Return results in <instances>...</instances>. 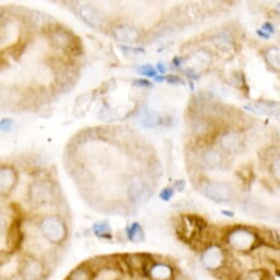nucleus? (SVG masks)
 Returning a JSON list of instances; mask_svg holds the SVG:
<instances>
[{"instance_id":"f03ea898","label":"nucleus","mask_w":280,"mask_h":280,"mask_svg":"<svg viewBox=\"0 0 280 280\" xmlns=\"http://www.w3.org/2000/svg\"><path fill=\"white\" fill-rule=\"evenodd\" d=\"M42 236L53 245H62L68 238V229L63 219L55 216L45 217L40 221Z\"/></svg>"},{"instance_id":"4468645a","label":"nucleus","mask_w":280,"mask_h":280,"mask_svg":"<svg viewBox=\"0 0 280 280\" xmlns=\"http://www.w3.org/2000/svg\"><path fill=\"white\" fill-rule=\"evenodd\" d=\"M138 73L143 75V76H147V77H156L157 76V72L155 68L149 65V64H146V65H142L140 67H138Z\"/></svg>"},{"instance_id":"b1692460","label":"nucleus","mask_w":280,"mask_h":280,"mask_svg":"<svg viewBox=\"0 0 280 280\" xmlns=\"http://www.w3.org/2000/svg\"><path fill=\"white\" fill-rule=\"evenodd\" d=\"M154 79L156 82H163L164 80H166V77L165 76H156Z\"/></svg>"},{"instance_id":"f257e3e1","label":"nucleus","mask_w":280,"mask_h":280,"mask_svg":"<svg viewBox=\"0 0 280 280\" xmlns=\"http://www.w3.org/2000/svg\"><path fill=\"white\" fill-rule=\"evenodd\" d=\"M50 274L48 264L32 254L24 255L18 262V275L22 280H47Z\"/></svg>"},{"instance_id":"a211bd4d","label":"nucleus","mask_w":280,"mask_h":280,"mask_svg":"<svg viewBox=\"0 0 280 280\" xmlns=\"http://www.w3.org/2000/svg\"><path fill=\"white\" fill-rule=\"evenodd\" d=\"M261 30H262V31H264V32H266L269 35L275 33V29H274V27H272L271 24H269V22H266V24H264Z\"/></svg>"},{"instance_id":"9b49d317","label":"nucleus","mask_w":280,"mask_h":280,"mask_svg":"<svg viewBox=\"0 0 280 280\" xmlns=\"http://www.w3.org/2000/svg\"><path fill=\"white\" fill-rule=\"evenodd\" d=\"M126 236L133 243H140L144 240V231H143L142 226L138 222H133L130 226L125 229Z\"/></svg>"},{"instance_id":"2eb2a0df","label":"nucleus","mask_w":280,"mask_h":280,"mask_svg":"<svg viewBox=\"0 0 280 280\" xmlns=\"http://www.w3.org/2000/svg\"><path fill=\"white\" fill-rule=\"evenodd\" d=\"M173 196H174V188L171 187H166L160 192V198L163 201H169Z\"/></svg>"},{"instance_id":"39448f33","label":"nucleus","mask_w":280,"mask_h":280,"mask_svg":"<svg viewBox=\"0 0 280 280\" xmlns=\"http://www.w3.org/2000/svg\"><path fill=\"white\" fill-rule=\"evenodd\" d=\"M18 184V174L10 165H0V197L9 196Z\"/></svg>"},{"instance_id":"423d86ee","label":"nucleus","mask_w":280,"mask_h":280,"mask_svg":"<svg viewBox=\"0 0 280 280\" xmlns=\"http://www.w3.org/2000/svg\"><path fill=\"white\" fill-rule=\"evenodd\" d=\"M146 271L150 280H173L175 276L174 268L163 262H152Z\"/></svg>"},{"instance_id":"f3484780","label":"nucleus","mask_w":280,"mask_h":280,"mask_svg":"<svg viewBox=\"0 0 280 280\" xmlns=\"http://www.w3.org/2000/svg\"><path fill=\"white\" fill-rule=\"evenodd\" d=\"M133 84L138 87H152L153 84L146 79H136L134 80Z\"/></svg>"},{"instance_id":"7ed1b4c3","label":"nucleus","mask_w":280,"mask_h":280,"mask_svg":"<svg viewBox=\"0 0 280 280\" xmlns=\"http://www.w3.org/2000/svg\"><path fill=\"white\" fill-rule=\"evenodd\" d=\"M259 236L247 229L240 228L229 234V244L236 251L249 252L260 245Z\"/></svg>"},{"instance_id":"4be33fe9","label":"nucleus","mask_w":280,"mask_h":280,"mask_svg":"<svg viewBox=\"0 0 280 280\" xmlns=\"http://www.w3.org/2000/svg\"><path fill=\"white\" fill-rule=\"evenodd\" d=\"M257 34H259L261 37H263V39H269V37H270V35L269 34H267L266 32H264V31H262V30H259V31H257Z\"/></svg>"},{"instance_id":"9d476101","label":"nucleus","mask_w":280,"mask_h":280,"mask_svg":"<svg viewBox=\"0 0 280 280\" xmlns=\"http://www.w3.org/2000/svg\"><path fill=\"white\" fill-rule=\"evenodd\" d=\"M128 195H130V198L134 202L142 203V202H145L148 199L149 191L145 186L140 185V184H135V185L131 186L130 190H128Z\"/></svg>"},{"instance_id":"aec40b11","label":"nucleus","mask_w":280,"mask_h":280,"mask_svg":"<svg viewBox=\"0 0 280 280\" xmlns=\"http://www.w3.org/2000/svg\"><path fill=\"white\" fill-rule=\"evenodd\" d=\"M156 68H157V71L160 72V73H162V74H164V73L166 72V66H165L163 63H158V64L156 65ZM157 71H156V72H157Z\"/></svg>"},{"instance_id":"ddd939ff","label":"nucleus","mask_w":280,"mask_h":280,"mask_svg":"<svg viewBox=\"0 0 280 280\" xmlns=\"http://www.w3.org/2000/svg\"><path fill=\"white\" fill-rule=\"evenodd\" d=\"M93 230L98 238H111V230L107 221H100L95 223Z\"/></svg>"},{"instance_id":"6e6552de","label":"nucleus","mask_w":280,"mask_h":280,"mask_svg":"<svg viewBox=\"0 0 280 280\" xmlns=\"http://www.w3.org/2000/svg\"><path fill=\"white\" fill-rule=\"evenodd\" d=\"M51 196L50 189L41 184H34L29 189L30 201L35 204H43L49 201Z\"/></svg>"},{"instance_id":"393cba45","label":"nucleus","mask_w":280,"mask_h":280,"mask_svg":"<svg viewBox=\"0 0 280 280\" xmlns=\"http://www.w3.org/2000/svg\"><path fill=\"white\" fill-rule=\"evenodd\" d=\"M222 214L228 216V217H234V213L230 212V211H222Z\"/></svg>"},{"instance_id":"6ab92c4d","label":"nucleus","mask_w":280,"mask_h":280,"mask_svg":"<svg viewBox=\"0 0 280 280\" xmlns=\"http://www.w3.org/2000/svg\"><path fill=\"white\" fill-rule=\"evenodd\" d=\"M166 80H167L169 84H185V81L177 76H168L166 77Z\"/></svg>"},{"instance_id":"0eeeda50","label":"nucleus","mask_w":280,"mask_h":280,"mask_svg":"<svg viewBox=\"0 0 280 280\" xmlns=\"http://www.w3.org/2000/svg\"><path fill=\"white\" fill-rule=\"evenodd\" d=\"M204 193L208 197V198L212 199L217 202H225L231 199V188H229L226 185L221 184H211L209 185Z\"/></svg>"},{"instance_id":"a878e982","label":"nucleus","mask_w":280,"mask_h":280,"mask_svg":"<svg viewBox=\"0 0 280 280\" xmlns=\"http://www.w3.org/2000/svg\"><path fill=\"white\" fill-rule=\"evenodd\" d=\"M3 259H2V257H0V268H2V265H3Z\"/></svg>"},{"instance_id":"5701e85b","label":"nucleus","mask_w":280,"mask_h":280,"mask_svg":"<svg viewBox=\"0 0 280 280\" xmlns=\"http://www.w3.org/2000/svg\"><path fill=\"white\" fill-rule=\"evenodd\" d=\"M174 65L177 66V67H180V65H181V58H179V57L174 58Z\"/></svg>"},{"instance_id":"412c9836","label":"nucleus","mask_w":280,"mask_h":280,"mask_svg":"<svg viewBox=\"0 0 280 280\" xmlns=\"http://www.w3.org/2000/svg\"><path fill=\"white\" fill-rule=\"evenodd\" d=\"M176 188L178 189L179 191H183V190H184V188H185V181H183V180L178 181V183L176 184Z\"/></svg>"},{"instance_id":"1a4fd4ad","label":"nucleus","mask_w":280,"mask_h":280,"mask_svg":"<svg viewBox=\"0 0 280 280\" xmlns=\"http://www.w3.org/2000/svg\"><path fill=\"white\" fill-rule=\"evenodd\" d=\"M66 280H95V275L90 267L81 265L68 274Z\"/></svg>"},{"instance_id":"20e7f679","label":"nucleus","mask_w":280,"mask_h":280,"mask_svg":"<svg viewBox=\"0 0 280 280\" xmlns=\"http://www.w3.org/2000/svg\"><path fill=\"white\" fill-rule=\"evenodd\" d=\"M201 262L203 267L209 271L221 270L225 263V255L223 249L218 245L208 247L201 256Z\"/></svg>"},{"instance_id":"f8f14e48","label":"nucleus","mask_w":280,"mask_h":280,"mask_svg":"<svg viewBox=\"0 0 280 280\" xmlns=\"http://www.w3.org/2000/svg\"><path fill=\"white\" fill-rule=\"evenodd\" d=\"M267 271L264 269L245 270L239 276L238 280H266Z\"/></svg>"},{"instance_id":"dca6fc26","label":"nucleus","mask_w":280,"mask_h":280,"mask_svg":"<svg viewBox=\"0 0 280 280\" xmlns=\"http://www.w3.org/2000/svg\"><path fill=\"white\" fill-rule=\"evenodd\" d=\"M13 121L10 119H3L0 120V131L2 132H9L11 130Z\"/></svg>"}]
</instances>
